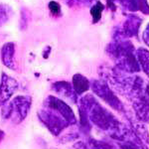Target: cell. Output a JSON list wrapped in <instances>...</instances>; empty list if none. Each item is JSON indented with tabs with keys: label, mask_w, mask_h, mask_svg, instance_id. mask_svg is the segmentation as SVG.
I'll return each mask as SVG.
<instances>
[{
	"label": "cell",
	"mask_w": 149,
	"mask_h": 149,
	"mask_svg": "<svg viewBox=\"0 0 149 149\" xmlns=\"http://www.w3.org/2000/svg\"><path fill=\"white\" fill-rule=\"evenodd\" d=\"M79 107L88 115L90 121L100 130L105 131L117 142L136 141L138 139L131 128L124 125L109 109L103 107L93 95H86L80 98Z\"/></svg>",
	"instance_id": "1"
},
{
	"label": "cell",
	"mask_w": 149,
	"mask_h": 149,
	"mask_svg": "<svg viewBox=\"0 0 149 149\" xmlns=\"http://www.w3.org/2000/svg\"><path fill=\"white\" fill-rule=\"evenodd\" d=\"M107 52L116 63V69L126 74L140 71V65L136 57L133 45L125 39H114L107 46Z\"/></svg>",
	"instance_id": "2"
},
{
	"label": "cell",
	"mask_w": 149,
	"mask_h": 149,
	"mask_svg": "<svg viewBox=\"0 0 149 149\" xmlns=\"http://www.w3.org/2000/svg\"><path fill=\"white\" fill-rule=\"evenodd\" d=\"M32 105V98L28 95H17L2 107L1 115L13 123H21L28 116Z\"/></svg>",
	"instance_id": "3"
},
{
	"label": "cell",
	"mask_w": 149,
	"mask_h": 149,
	"mask_svg": "<svg viewBox=\"0 0 149 149\" xmlns=\"http://www.w3.org/2000/svg\"><path fill=\"white\" fill-rule=\"evenodd\" d=\"M38 118L55 136L60 135L65 129L71 126L61 114L46 107H43L38 111Z\"/></svg>",
	"instance_id": "4"
},
{
	"label": "cell",
	"mask_w": 149,
	"mask_h": 149,
	"mask_svg": "<svg viewBox=\"0 0 149 149\" xmlns=\"http://www.w3.org/2000/svg\"><path fill=\"white\" fill-rule=\"evenodd\" d=\"M92 88L93 93L100 98H102L103 102H107L110 107H112L116 111L126 114L123 103L116 97V95L114 93V91L110 88L107 83H105L103 81L95 80L92 83Z\"/></svg>",
	"instance_id": "5"
},
{
	"label": "cell",
	"mask_w": 149,
	"mask_h": 149,
	"mask_svg": "<svg viewBox=\"0 0 149 149\" xmlns=\"http://www.w3.org/2000/svg\"><path fill=\"white\" fill-rule=\"evenodd\" d=\"M43 107H49L55 111H57L58 113H60L62 116L69 122V124L71 126L76 125L77 124V117L74 115V110L72 109V107L64 102L61 98H58L56 97H53V95H49L46 100H45L44 103H43Z\"/></svg>",
	"instance_id": "6"
},
{
	"label": "cell",
	"mask_w": 149,
	"mask_h": 149,
	"mask_svg": "<svg viewBox=\"0 0 149 149\" xmlns=\"http://www.w3.org/2000/svg\"><path fill=\"white\" fill-rule=\"evenodd\" d=\"M18 88V81L14 78L2 73L0 80V107L5 105Z\"/></svg>",
	"instance_id": "7"
},
{
	"label": "cell",
	"mask_w": 149,
	"mask_h": 149,
	"mask_svg": "<svg viewBox=\"0 0 149 149\" xmlns=\"http://www.w3.org/2000/svg\"><path fill=\"white\" fill-rule=\"evenodd\" d=\"M52 88L57 95H59L61 97L66 98L69 102L76 103L78 100H77V93L74 92L73 85L72 84L68 83V81H56L52 85Z\"/></svg>",
	"instance_id": "8"
},
{
	"label": "cell",
	"mask_w": 149,
	"mask_h": 149,
	"mask_svg": "<svg viewBox=\"0 0 149 149\" xmlns=\"http://www.w3.org/2000/svg\"><path fill=\"white\" fill-rule=\"evenodd\" d=\"M141 23H142V20L139 17H137V16H134V15L128 16L121 28L123 35L126 38L136 36L138 34L139 27H140Z\"/></svg>",
	"instance_id": "9"
},
{
	"label": "cell",
	"mask_w": 149,
	"mask_h": 149,
	"mask_svg": "<svg viewBox=\"0 0 149 149\" xmlns=\"http://www.w3.org/2000/svg\"><path fill=\"white\" fill-rule=\"evenodd\" d=\"M14 55H15V44L12 42L5 43L1 48V60L4 66L8 69L15 70Z\"/></svg>",
	"instance_id": "10"
},
{
	"label": "cell",
	"mask_w": 149,
	"mask_h": 149,
	"mask_svg": "<svg viewBox=\"0 0 149 149\" xmlns=\"http://www.w3.org/2000/svg\"><path fill=\"white\" fill-rule=\"evenodd\" d=\"M118 2L129 11L140 10L144 14H149L147 0H118Z\"/></svg>",
	"instance_id": "11"
},
{
	"label": "cell",
	"mask_w": 149,
	"mask_h": 149,
	"mask_svg": "<svg viewBox=\"0 0 149 149\" xmlns=\"http://www.w3.org/2000/svg\"><path fill=\"white\" fill-rule=\"evenodd\" d=\"M73 88L77 95H81L88 92L91 88V83L85 76L81 74H76L73 77Z\"/></svg>",
	"instance_id": "12"
},
{
	"label": "cell",
	"mask_w": 149,
	"mask_h": 149,
	"mask_svg": "<svg viewBox=\"0 0 149 149\" xmlns=\"http://www.w3.org/2000/svg\"><path fill=\"white\" fill-rule=\"evenodd\" d=\"M131 122V129L132 131L135 133V135L140 139L141 142L143 144H149V134L147 131V128L144 126V124L140 121H132L131 119H129Z\"/></svg>",
	"instance_id": "13"
},
{
	"label": "cell",
	"mask_w": 149,
	"mask_h": 149,
	"mask_svg": "<svg viewBox=\"0 0 149 149\" xmlns=\"http://www.w3.org/2000/svg\"><path fill=\"white\" fill-rule=\"evenodd\" d=\"M136 57L139 62V65L149 77V51L143 48H140L136 51Z\"/></svg>",
	"instance_id": "14"
},
{
	"label": "cell",
	"mask_w": 149,
	"mask_h": 149,
	"mask_svg": "<svg viewBox=\"0 0 149 149\" xmlns=\"http://www.w3.org/2000/svg\"><path fill=\"white\" fill-rule=\"evenodd\" d=\"M88 146L91 149H117L114 145L107 142V141L97 140L95 138L88 139Z\"/></svg>",
	"instance_id": "15"
},
{
	"label": "cell",
	"mask_w": 149,
	"mask_h": 149,
	"mask_svg": "<svg viewBox=\"0 0 149 149\" xmlns=\"http://www.w3.org/2000/svg\"><path fill=\"white\" fill-rule=\"evenodd\" d=\"M103 9H104V6L102 5V3L100 1H97L95 5L91 8L90 12H91V15H92V17H93V23H97L100 20Z\"/></svg>",
	"instance_id": "16"
},
{
	"label": "cell",
	"mask_w": 149,
	"mask_h": 149,
	"mask_svg": "<svg viewBox=\"0 0 149 149\" xmlns=\"http://www.w3.org/2000/svg\"><path fill=\"white\" fill-rule=\"evenodd\" d=\"M12 9L6 4H0V27L3 26L10 19Z\"/></svg>",
	"instance_id": "17"
},
{
	"label": "cell",
	"mask_w": 149,
	"mask_h": 149,
	"mask_svg": "<svg viewBox=\"0 0 149 149\" xmlns=\"http://www.w3.org/2000/svg\"><path fill=\"white\" fill-rule=\"evenodd\" d=\"M120 149H146V145L142 142H136V141H124L118 142Z\"/></svg>",
	"instance_id": "18"
},
{
	"label": "cell",
	"mask_w": 149,
	"mask_h": 149,
	"mask_svg": "<svg viewBox=\"0 0 149 149\" xmlns=\"http://www.w3.org/2000/svg\"><path fill=\"white\" fill-rule=\"evenodd\" d=\"M49 10L50 12L53 14L54 16H59L61 15V6H60V4L58 3L56 1H51L49 3Z\"/></svg>",
	"instance_id": "19"
},
{
	"label": "cell",
	"mask_w": 149,
	"mask_h": 149,
	"mask_svg": "<svg viewBox=\"0 0 149 149\" xmlns=\"http://www.w3.org/2000/svg\"><path fill=\"white\" fill-rule=\"evenodd\" d=\"M79 137V134L78 132H69V133H67L66 135H64L63 137L60 139V141H61L62 143H66V142H69V141H72V140H74V139H77Z\"/></svg>",
	"instance_id": "20"
},
{
	"label": "cell",
	"mask_w": 149,
	"mask_h": 149,
	"mask_svg": "<svg viewBox=\"0 0 149 149\" xmlns=\"http://www.w3.org/2000/svg\"><path fill=\"white\" fill-rule=\"evenodd\" d=\"M70 149H91V148L88 146V144H86L84 141H77L76 143L73 144V146Z\"/></svg>",
	"instance_id": "21"
},
{
	"label": "cell",
	"mask_w": 149,
	"mask_h": 149,
	"mask_svg": "<svg viewBox=\"0 0 149 149\" xmlns=\"http://www.w3.org/2000/svg\"><path fill=\"white\" fill-rule=\"evenodd\" d=\"M143 40H144V42H145V44L149 47V24L143 33Z\"/></svg>",
	"instance_id": "22"
},
{
	"label": "cell",
	"mask_w": 149,
	"mask_h": 149,
	"mask_svg": "<svg viewBox=\"0 0 149 149\" xmlns=\"http://www.w3.org/2000/svg\"><path fill=\"white\" fill-rule=\"evenodd\" d=\"M107 4H109V7L111 9L112 11L115 10V5H114V0H107Z\"/></svg>",
	"instance_id": "23"
},
{
	"label": "cell",
	"mask_w": 149,
	"mask_h": 149,
	"mask_svg": "<svg viewBox=\"0 0 149 149\" xmlns=\"http://www.w3.org/2000/svg\"><path fill=\"white\" fill-rule=\"evenodd\" d=\"M79 2H81V3H84L85 5H90V4H92L95 0H78Z\"/></svg>",
	"instance_id": "24"
},
{
	"label": "cell",
	"mask_w": 149,
	"mask_h": 149,
	"mask_svg": "<svg viewBox=\"0 0 149 149\" xmlns=\"http://www.w3.org/2000/svg\"><path fill=\"white\" fill-rule=\"evenodd\" d=\"M4 137H5V132L2 130V129H0V142L3 140Z\"/></svg>",
	"instance_id": "25"
}]
</instances>
